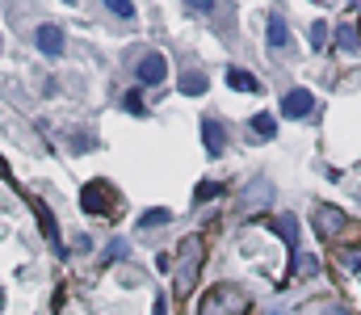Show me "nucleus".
<instances>
[{"mask_svg": "<svg viewBox=\"0 0 361 315\" xmlns=\"http://www.w3.org/2000/svg\"><path fill=\"white\" fill-rule=\"evenodd\" d=\"M324 38H328V25H324V21H315V25H311V47L319 51V47H324Z\"/></svg>", "mask_w": 361, "mask_h": 315, "instance_id": "obj_17", "label": "nucleus"}, {"mask_svg": "<svg viewBox=\"0 0 361 315\" xmlns=\"http://www.w3.org/2000/svg\"><path fill=\"white\" fill-rule=\"evenodd\" d=\"M202 139H206V152H210V156H223V152H227V143H223V126H219L214 118L202 122Z\"/></svg>", "mask_w": 361, "mask_h": 315, "instance_id": "obj_8", "label": "nucleus"}, {"mask_svg": "<svg viewBox=\"0 0 361 315\" xmlns=\"http://www.w3.org/2000/svg\"><path fill=\"white\" fill-rule=\"evenodd\" d=\"M169 218H173V214H169V210H164V206H156V210H147V214H143V218H139V227H143V231H152V227H164V223H169Z\"/></svg>", "mask_w": 361, "mask_h": 315, "instance_id": "obj_13", "label": "nucleus"}, {"mask_svg": "<svg viewBox=\"0 0 361 315\" xmlns=\"http://www.w3.org/2000/svg\"><path fill=\"white\" fill-rule=\"evenodd\" d=\"M109 8H114V13H118V17H130V13H135V8H130V4H126V0H109Z\"/></svg>", "mask_w": 361, "mask_h": 315, "instance_id": "obj_20", "label": "nucleus"}, {"mask_svg": "<svg viewBox=\"0 0 361 315\" xmlns=\"http://www.w3.org/2000/svg\"><path fill=\"white\" fill-rule=\"evenodd\" d=\"M135 72H139V80H143V85H164V76H169V59H164L160 51H147V55L139 59V68H135Z\"/></svg>", "mask_w": 361, "mask_h": 315, "instance_id": "obj_5", "label": "nucleus"}, {"mask_svg": "<svg viewBox=\"0 0 361 315\" xmlns=\"http://www.w3.org/2000/svg\"><path fill=\"white\" fill-rule=\"evenodd\" d=\"M80 206L89 210V214L114 218V214H118V194H114V185H105V181H89V185L80 190Z\"/></svg>", "mask_w": 361, "mask_h": 315, "instance_id": "obj_3", "label": "nucleus"}, {"mask_svg": "<svg viewBox=\"0 0 361 315\" xmlns=\"http://www.w3.org/2000/svg\"><path fill=\"white\" fill-rule=\"evenodd\" d=\"M34 42L42 55H63V30L59 25H38L34 30Z\"/></svg>", "mask_w": 361, "mask_h": 315, "instance_id": "obj_7", "label": "nucleus"}, {"mask_svg": "<svg viewBox=\"0 0 361 315\" xmlns=\"http://www.w3.org/2000/svg\"><path fill=\"white\" fill-rule=\"evenodd\" d=\"M336 47H341V51H361L357 25H341V30H336Z\"/></svg>", "mask_w": 361, "mask_h": 315, "instance_id": "obj_11", "label": "nucleus"}, {"mask_svg": "<svg viewBox=\"0 0 361 315\" xmlns=\"http://www.w3.org/2000/svg\"><path fill=\"white\" fill-rule=\"evenodd\" d=\"M269 47L273 51H286V47H290V30H286V17H281V13L269 17Z\"/></svg>", "mask_w": 361, "mask_h": 315, "instance_id": "obj_9", "label": "nucleus"}, {"mask_svg": "<svg viewBox=\"0 0 361 315\" xmlns=\"http://www.w3.org/2000/svg\"><path fill=\"white\" fill-rule=\"evenodd\" d=\"M311 218H315V235H319V240H341V231H345V210L341 206L319 202Z\"/></svg>", "mask_w": 361, "mask_h": 315, "instance_id": "obj_4", "label": "nucleus"}, {"mask_svg": "<svg viewBox=\"0 0 361 315\" xmlns=\"http://www.w3.org/2000/svg\"><path fill=\"white\" fill-rule=\"evenodd\" d=\"M311 109H315V97H311L307 89H290L286 101H281V113H286V118H307Z\"/></svg>", "mask_w": 361, "mask_h": 315, "instance_id": "obj_6", "label": "nucleus"}, {"mask_svg": "<svg viewBox=\"0 0 361 315\" xmlns=\"http://www.w3.org/2000/svg\"><path fill=\"white\" fill-rule=\"evenodd\" d=\"M202 269H206V235L193 231V235L180 240L177 265H173V295H177V299H189V295H193Z\"/></svg>", "mask_w": 361, "mask_h": 315, "instance_id": "obj_1", "label": "nucleus"}, {"mask_svg": "<svg viewBox=\"0 0 361 315\" xmlns=\"http://www.w3.org/2000/svg\"><path fill=\"white\" fill-rule=\"evenodd\" d=\"M122 109H126V113H143V97H139V89H130V93L122 97Z\"/></svg>", "mask_w": 361, "mask_h": 315, "instance_id": "obj_16", "label": "nucleus"}, {"mask_svg": "<svg viewBox=\"0 0 361 315\" xmlns=\"http://www.w3.org/2000/svg\"><path fill=\"white\" fill-rule=\"evenodd\" d=\"M324 315H349V311H341V307H328V311H324Z\"/></svg>", "mask_w": 361, "mask_h": 315, "instance_id": "obj_21", "label": "nucleus"}, {"mask_svg": "<svg viewBox=\"0 0 361 315\" xmlns=\"http://www.w3.org/2000/svg\"><path fill=\"white\" fill-rule=\"evenodd\" d=\"M214 194H219V185H214V181H202L193 198H197V202H206V198H214Z\"/></svg>", "mask_w": 361, "mask_h": 315, "instance_id": "obj_18", "label": "nucleus"}, {"mask_svg": "<svg viewBox=\"0 0 361 315\" xmlns=\"http://www.w3.org/2000/svg\"><path fill=\"white\" fill-rule=\"evenodd\" d=\"M336 265H345V269L361 273V248H341V252H336Z\"/></svg>", "mask_w": 361, "mask_h": 315, "instance_id": "obj_15", "label": "nucleus"}, {"mask_svg": "<svg viewBox=\"0 0 361 315\" xmlns=\"http://www.w3.org/2000/svg\"><path fill=\"white\" fill-rule=\"evenodd\" d=\"M118 257H126V240H114L109 252H105V261H118Z\"/></svg>", "mask_w": 361, "mask_h": 315, "instance_id": "obj_19", "label": "nucleus"}, {"mask_svg": "<svg viewBox=\"0 0 361 315\" xmlns=\"http://www.w3.org/2000/svg\"><path fill=\"white\" fill-rule=\"evenodd\" d=\"M227 85H231V89H244V93H257V89H261L257 76H248V72H240V68H227Z\"/></svg>", "mask_w": 361, "mask_h": 315, "instance_id": "obj_10", "label": "nucleus"}, {"mask_svg": "<svg viewBox=\"0 0 361 315\" xmlns=\"http://www.w3.org/2000/svg\"><path fill=\"white\" fill-rule=\"evenodd\" d=\"M252 130H257V139H273V135H277L273 113H257V118H252Z\"/></svg>", "mask_w": 361, "mask_h": 315, "instance_id": "obj_12", "label": "nucleus"}, {"mask_svg": "<svg viewBox=\"0 0 361 315\" xmlns=\"http://www.w3.org/2000/svg\"><path fill=\"white\" fill-rule=\"evenodd\" d=\"M357 34H361V25H357Z\"/></svg>", "mask_w": 361, "mask_h": 315, "instance_id": "obj_22", "label": "nucleus"}, {"mask_svg": "<svg viewBox=\"0 0 361 315\" xmlns=\"http://www.w3.org/2000/svg\"><path fill=\"white\" fill-rule=\"evenodd\" d=\"M180 93H189V97H193V93H206V76L185 72V76H180Z\"/></svg>", "mask_w": 361, "mask_h": 315, "instance_id": "obj_14", "label": "nucleus"}, {"mask_svg": "<svg viewBox=\"0 0 361 315\" xmlns=\"http://www.w3.org/2000/svg\"><path fill=\"white\" fill-rule=\"evenodd\" d=\"M244 311H248V295L240 286H231V282H219V286L206 290L197 315H244Z\"/></svg>", "mask_w": 361, "mask_h": 315, "instance_id": "obj_2", "label": "nucleus"}]
</instances>
